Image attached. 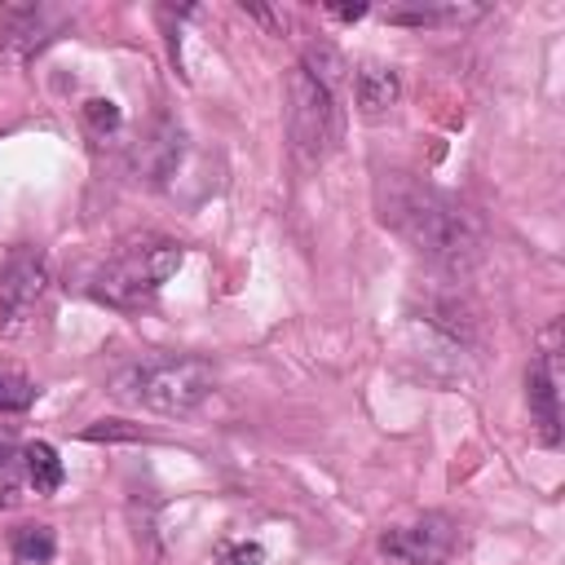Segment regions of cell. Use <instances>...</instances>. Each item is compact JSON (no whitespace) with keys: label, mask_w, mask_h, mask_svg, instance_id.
<instances>
[{"label":"cell","mask_w":565,"mask_h":565,"mask_svg":"<svg viewBox=\"0 0 565 565\" xmlns=\"http://www.w3.org/2000/svg\"><path fill=\"white\" fill-rule=\"evenodd\" d=\"M376 212L407 247H416L424 261H433L446 274H468L486 256L481 217L464 199H455L411 173L376 177Z\"/></svg>","instance_id":"obj_1"},{"label":"cell","mask_w":565,"mask_h":565,"mask_svg":"<svg viewBox=\"0 0 565 565\" xmlns=\"http://www.w3.org/2000/svg\"><path fill=\"white\" fill-rule=\"evenodd\" d=\"M107 394L151 416H190L217 394V367L186 354L137 358L107 380Z\"/></svg>","instance_id":"obj_2"},{"label":"cell","mask_w":565,"mask_h":565,"mask_svg":"<svg viewBox=\"0 0 565 565\" xmlns=\"http://www.w3.org/2000/svg\"><path fill=\"white\" fill-rule=\"evenodd\" d=\"M181 261H186V247L177 239H155V234L133 239L111 261H102L89 292L111 310H133L164 288V282L181 269Z\"/></svg>","instance_id":"obj_3"},{"label":"cell","mask_w":565,"mask_h":565,"mask_svg":"<svg viewBox=\"0 0 565 565\" xmlns=\"http://www.w3.org/2000/svg\"><path fill=\"white\" fill-rule=\"evenodd\" d=\"M288 133L306 164H328L345 137L341 98L328 93L306 67H297L288 80Z\"/></svg>","instance_id":"obj_4"},{"label":"cell","mask_w":565,"mask_h":565,"mask_svg":"<svg viewBox=\"0 0 565 565\" xmlns=\"http://www.w3.org/2000/svg\"><path fill=\"white\" fill-rule=\"evenodd\" d=\"M49 288V261L41 247H14L0 269V332H19Z\"/></svg>","instance_id":"obj_5"},{"label":"cell","mask_w":565,"mask_h":565,"mask_svg":"<svg viewBox=\"0 0 565 565\" xmlns=\"http://www.w3.org/2000/svg\"><path fill=\"white\" fill-rule=\"evenodd\" d=\"M459 547V525L446 512H424L407 525L380 534V552L398 565H446Z\"/></svg>","instance_id":"obj_6"},{"label":"cell","mask_w":565,"mask_h":565,"mask_svg":"<svg viewBox=\"0 0 565 565\" xmlns=\"http://www.w3.org/2000/svg\"><path fill=\"white\" fill-rule=\"evenodd\" d=\"M67 23H71L67 10L41 5V0H14V5H0V54L5 58H32L54 36H63Z\"/></svg>","instance_id":"obj_7"},{"label":"cell","mask_w":565,"mask_h":565,"mask_svg":"<svg viewBox=\"0 0 565 565\" xmlns=\"http://www.w3.org/2000/svg\"><path fill=\"white\" fill-rule=\"evenodd\" d=\"M181 155H186V133H181V124L168 120V115H159V120L151 124V133L137 142V151H133V173H137V181H146V186H164V181L177 173Z\"/></svg>","instance_id":"obj_8"},{"label":"cell","mask_w":565,"mask_h":565,"mask_svg":"<svg viewBox=\"0 0 565 565\" xmlns=\"http://www.w3.org/2000/svg\"><path fill=\"white\" fill-rule=\"evenodd\" d=\"M556 354H539L525 372V402H530V424L539 446L561 442V398H556Z\"/></svg>","instance_id":"obj_9"},{"label":"cell","mask_w":565,"mask_h":565,"mask_svg":"<svg viewBox=\"0 0 565 565\" xmlns=\"http://www.w3.org/2000/svg\"><path fill=\"white\" fill-rule=\"evenodd\" d=\"M424 323H429L433 332H442L446 345H455V350H473V345L481 341V319H477V310H473L459 292H437V297H429Z\"/></svg>","instance_id":"obj_10"},{"label":"cell","mask_w":565,"mask_h":565,"mask_svg":"<svg viewBox=\"0 0 565 565\" xmlns=\"http://www.w3.org/2000/svg\"><path fill=\"white\" fill-rule=\"evenodd\" d=\"M402 102V76L385 63H363L354 76V111L363 120H385Z\"/></svg>","instance_id":"obj_11"},{"label":"cell","mask_w":565,"mask_h":565,"mask_svg":"<svg viewBox=\"0 0 565 565\" xmlns=\"http://www.w3.org/2000/svg\"><path fill=\"white\" fill-rule=\"evenodd\" d=\"M486 5H429V0H407V5H389L385 23L394 27H464L473 19H481Z\"/></svg>","instance_id":"obj_12"},{"label":"cell","mask_w":565,"mask_h":565,"mask_svg":"<svg viewBox=\"0 0 565 565\" xmlns=\"http://www.w3.org/2000/svg\"><path fill=\"white\" fill-rule=\"evenodd\" d=\"M301 67H306V71H310L328 93H336V98H341V89H345V71H350V67H345V58H341L332 45H310Z\"/></svg>","instance_id":"obj_13"},{"label":"cell","mask_w":565,"mask_h":565,"mask_svg":"<svg viewBox=\"0 0 565 565\" xmlns=\"http://www.w3.org/2000/svg\"><path fill=\"white\" fill-rule=\"evenodd\" d=\"M27 477H32V486H36V495H54L58 486H63V459H58V451L54 446H45V442H36V446H27Z\"/></svg>","instance_id":"obj_14"},{"label":"cell","mask_w":565,"mask_h":565,"mask_svg":"<svg viewBox=\"0 0 565 565\" xmlns=\"http://www.w3.org/2000/svg\"><path fill=\"white\" fill-rule=\"evenodd\" d=\"M54 552H58V539L49 525H23L14 534V556L23 565H45V561H54Z\"/></svg>","instance_id":"obj_15"},{"label":"cell","mask_w":565,"mask_h":565,"mask_svg":"<svg viewBox=\"0 0 565 565\" xmlns=\"http://www.w3.org/2000/svg\"><path fill=\"white\" fill-rule=\"evenodd\" d=\"M32 402H36V385L14 367H0V416L27 411Z\"/></svg>","instance_id":"obj_16"},{"label":"cell","mask_w":565,"mask_h":565,"mask_svg":"<svg viewBox=\"0 0 565 565\" xmlns=\"http://www.w3.org/2000/svg\"><path fill=\"white\" fill-rule=\"evenodd\" d=\"M85 124H89L98 137H107V133H115V129L124 124V115H120V107H115L111 98H89V102H85Z\"/></svg>","instance_id":"obj_17"},{"label":"cell","mask_w":565,"mask_h":565,"mask_svg":"<svg viewBox=\"0 0 565 565\" xmlns=\"http://www.w3.org/2000/svg\"><path fill=\"white\" fill-rule=\"evenodd\" d=\"M85 442H142V424H129V420H98L80 433Z\"/></svg>","instance_id":"obj_18"},{"label":"cell","mask_w":565,"mask_h":565,"mask_svg":"<svg viewBox=\"0 0 565 565\" xmlns=\"http://www.w3.org/2000/svg\"><path fill=\"white\" fill-rule=\"evenodd\" d=\"M261 561H265L261 543H234V547L221 556V565H261Z\"/></svg>","instance_id":"obj_19"},{"label":"cell","mask_w":565,"mask_h":565,"mask_svg":"<svg viewBox=\"0 0 565 565\" xmlns=\"http://www.w3.org/2000/svg\"><path fill=\"white\" fill-rule=\"evenodd\" d=\"M14 455H19V442H14L10 433H0V473H5V468L14 464Z\"/></svg>","instance_id":"obj_20"},{"label":"cell","mask_w":565,"mask_h":565,"mask_svg":"<svg viewBox=\"0 0 565 565\" xmlns=\"http://www.w3.org/2000/svg\"><path fill=\"white\" fill-rule=\"evenodd\" d=\"M328 14H332V19H341V23H354V19H363V14H367V5H328Z\"/></svg>","instance_id":"obj_21"}]
</instances>
